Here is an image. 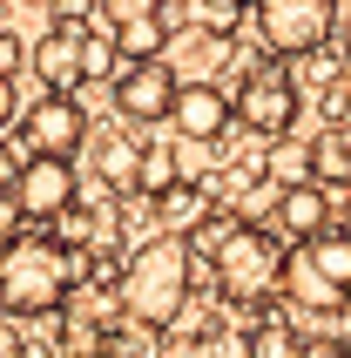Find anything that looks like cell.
<instances>
[{"mask_svg": "<svg viewBox=\"0 0 351 358\" xmlns=\"http://www.w3.org/2000/svg\"><path fill=\"white\" fill-rule=\"evenodd\" d=\"M189 284H196L189 237L156 230L115 264V318L136 324V331H162V324H176L189 311Z\"/></svg>", "mask_w": 351, "mask_h": 358, "instance_id": "6da1fadb", "label": "cell"}, {"mask_svg": "<svg viewBox=\"0 0 351 358\" xmlns=\"http://www.w3.org/2000/svg\"><path fill=\"white\" fill-rule=\"evenodd\" d=\"M81 284V257L55 230L20 223L14 237H0V311L7 318H55Z\"/></svg>", "mask_w": 351, "mask_h": 358, "instance_id": "7a4b0ae2", "label": "cell"}, {"mask_svg": "<svg viewBox=\"0 0 351 358\" xmlns=\"http://www.w3.org/2000/svg\"><path fill=\"white\" fill-rule=\"evenodd\" d=\"M210 278H216V298L230 304V311H243L236 324H250L271 311L277 284H284V243L264 230V223L236 217V230L210 250Z\"/></svg>", "mask_w": 351, "mask_h": 358, "instance_id": "3957f363", "label": "cell"}, {"mask_svg": "<svg viewBox=\"0 0 351 358\" xmlns=\"http://www.w3.org/2000/svg\"><path fill=\"white\" fill-rule=\"evenodd\" d=\"M277 298H291L297 311L331 318L351 304V230H317V237L284 250V284Z\"/></svg>", "mask_w": 351, "mask_h": 358, "instance_id": "277c9868", "label": "cell"}, {"mask_svg": "<svg viewBox=\"0 0 351 358\" xmlns=\"http://www.w3.org/2000/svg\"><path fill=\"white\" fill-rule=\"evenodd\" d=\"M236 122L250 129V136H291V122L297 108H304V88H297L291 75V61H250L243 68V81H236V95H230Z\"/></svg>", "mask_w": 351, "mask_h": 358, "instance_id": "5b68a950", "label": "cell"}, {"mask_svg": "<svg viewBox=\"0 0 351 358\" xmlns=\"http://www.w3.org/2000/svg\"><path fill=\"white\" fill-rule=\"evenodd\" d=\"M250 20H257V41H264L271 61H297L331 41L338 0H250Z\"/></svg>", "mask_w": 351, "mask_h": 358, "instance_id": "8992f818", "label": "cell"}, {"mask_svg": "<svg viewBox=\"0 0 351 358\" xmlns=\"http://www.w3.org/2000/svg\"><path fill=\"white\" fill-rule=\"evenodd\" d=\"M176 88H182V75H176L162 55L122 61L115 75H108V101H115L122 122H162V115L176 108Z\"/></svg>", "mask_w": 351, "mask_h": 358, "instance_id": "52a82bcc", "label": "cell"}, {"mask_svg": "<svg viewBox=\"0 0 351 358\" xmlns=\"http://www.w3.org/2000/svg\"><path fill=\"white\" fill-rule=\"evenodd\" d=\"M14 210H20V223H34V230H48L61 210H75V162L68 156H20Z\"/></svg>", "mask_w": 351, "mask_h": 358, "instance_id": "ba28073f", "label": "cell"}, {"mask_svg": "<svg viewBox=\"0 0 351 358\" xmlns=\"http://www.w3.org/2000/svg\"><path fill=\"white\" fill-rule=\"evenodd\" d=\"M88 136H95V129L81 115V101L55 95V88L41 101H27V115H20V156H75Z\"/></svg>", "mask_w": 351, "mask_h": 358, "instance_id": "9c48e42d", "label": "cell"}, {"mask_svg": "<svg viewBox=\"0 0 351 358\" xmlns=\"http://www.w3.org/2000/svg\"><path fill=\"white\" fill-rule=\"evenodd\" d=\"M169 122L182 129V142H216V136H230L236 108H230V95H223L216 81H182V88H176Z\"/></svg>", "mask_w": 351, "mask_h": 358, "instance_id": "30bf717a", "label": "cell"}, {"mask_svg": "<svg viewBox=\"0 0 351 358\" xmlns=\"http://www.w3.org/2000/svg\"><path fill=\"white\" fill-rule=\"evenodd\" d=\"M331 196H324V182H291V189H277V223H284V237L304 243L317 230H331Z\"/></svg>", "mask_w": 351, "mask_h": 358, "instance_id": "8fae6325", "label": "cell"}, {"mask_svg": "<svg viewBox=\"0 0 351 358\" xmlns=\"http://www.w3.org/2000/svg\"><path fill=\"white\" fill-rule=\"evenodd\" d=\"M34 75L41 88H55V95H75L81 88V34H61V27H48V34L34 41Z\"/></svg>", "mask_w": 351, "mask_h": 358, "instance_id": "7c38bea8", "label": "cell"}, {"mask_svg": "<svg viewBox=\"0 0 351 358\" xmlns=\"http://www.w3.org/2000/svg\"><path fill=\"white\" fill-rule=\"evenodd\" d=\"M136 156H142V142L136 136H95V176L115 189V196H136Z\"/></svg>", "mask_w": 351, "mask_h": 358, "instance_id": "4fadbf2b", "label": "cell"}, {"mask_svg": "<svg viewBox=\"0 0 351 358\" xmlns=\"http://www.w3.org/2000/svg\"><path fill=\"white\" fill-rule=\"evenodd\" d=\"M297 352H304L297 318H277V311L250 318V331H243V358H297Z\"/></svg>", "mask_w": 351, "mask_h": 358, "instance_id": "5bb4252c", "label": "cell"}, {"mask_svg": "<svg viewBox=\"0 0 351 358\" xmlns=\"http://www.w3.org/2000/svg\"><path fill=\"white\" fill-rule=\"evenodd\" d=\"M176 182H182V149L142 142V156H136V196H142V203H156L162 189H176Z\"/></svg>", "mask_w": 351, "mask_h": 358, "instance_id": "9a60e30c", "label": "cell"}, {"mask_svg": "<svg viewBox=\"0 0 351 358\" xmlns=\"http://www.w3.org/2000/svg\"><path fill=\"white\" fill-rule=\"evenodd\" d=\"M304 156H311V182H324V189H345L351 182V136L345 129H324Z\"/></svg>", "mask_w": 351, "mask_h": 358, "instance_id": "2e32d148", "label": "cell"}, {"mask_svg": "<svg viewBox=\"0 0 351 358\" xmlns=\"http://www.w3.org/2000/svg\"><path fill=\"white\" fill-rule=\"evenodd\" d=\"M108 41H115V55H122V61H149V55H162V48H169V20H162V14L122 20Z\"/></svg>", "mask_w": 351, "mask_h": 358, "instance_id": "e0dca14e", "label": "cell"}, {"mask_svg": "<svg viewBox=\"0 0 351 358\" xmlns=\"http://www.w3.org/2000/svg\"><path fill=\"white\" fill-rule=\"evenodd\" d=\"M149 210L162 217V230H176V237H182V230H189V223L210 210V189H196V182H176V189H162Z\"/></svg>", "mask_w": 351, "mask_h": 358, "instance_id": "ac0fdd59", "label": "cell"}, {"mask_svg": "<svg viewBox=\"0 0 351 358\" xmlns=\"http://www.w3.org/2000/svg\"><path fill=\"white\" fill-rule=\"evenodd\" d=\"M68 318H61V358H95L101 352V338H108V324L101 318H81L75 304H61Z\"/></svg>", "mask_w": 351, "mask_h": 358, "instance_id": "d6986e66", "label": "cell"}, {"mask_svg": "<svg viewBox=\"0 0 351 358\" xmlns=\"http://www.w3.org/2000/svg\"><path fill=\"white\" fill-rule=\"evenodd\" d=\"M264 182H277V189H291V182H311V156H304V149H291V142L277 136V149L264 156Z\"/></svg>", "mask_w": 351, "mask_h": 358, "instance_id": "ffe728a7", "label": "cell"}, {"mask_svg": "<svg viewBox=\"0 0 351 358\" xmlns=\"http://www.w3.org/2000/svg\"><path fill=\"white\" fill-rule=\"evenodd\" d=\"M115 68H122L115 41H95V34H81V81H108Z\"/></svg>", "mask_w": 351, "mask_h": 358, "instance_id": "44dd1931", "label": "cell"}, {"mask_svg": "<svg viewBox=\"0 0 351 358\" xmlns=\"http://www.w3.org/2000/svg\"><path fill=\"white\" fill-rule=\"evenodd\" d=\"M95 14L108 20V27H122V20H142V14H162V0H95Z\"/></svg>", "mask_w": 351, "mask_h": 358, "instance_id": "7402d4cb", "label": "cell"}, {"mask_svg": "<svg viewBox=\"0 0 351 358\" xmlns=\"http://www.w3.org/2000/svg\"><path fill=\"white\" fill-rule=\"evenodd\" d=\"M243 7H250V0H203V27H216V34H230L236 20H243Z\"/></svg>", "mask_w": 351, "mask_h": 358, "instance_id": "603a6c76", "label": "cell"}, {"mask_svg": "<svg viewBox=\"0 0 351 358\" xmlns=\"http://www.w3.org/2000/svg\"><path fill=\"white\" fill-rule=\"evenodd\" d=\"M0 358H27V338H20L14 318H0Z\"/></svg>", "mask_w": 351, "mask_h": 358, "instance_id": "cb8c5ba5", "label": "cell"}, {"mask_svg": "<svg viewBox=\"0 0 351 358\" xmlns=\"http://www.w3.org/2000/svg\"><path fill=\"white\" fill-rule=\"evenodd\" d=\"M297 358H351V345H345V338H311Z\"/></svg>", "mask_w": 351, "mask_h": 358, "instance_id": "d4e9b609", "label": "cell"}, {"mask_svg": "<svg viewBox=\"0 0 351 358\" xmlns=\"http://www.w3.org/2000/svg\"><path fill=\"white\" fill-rule=\"evenodd\" d=\"M14 230H20V210H14V189L0 182V237H14Z\"/></svg>", "mask_w": 351, "mask_h": 358, "instance_id": "484cf974", "label": "cell"}, {"mask_svg": "<svg viewBox=\"0 0 351 358\" xmlns=\"http://www.w3.org/2000/svg\"><path fill=\"white\" fill-rule=\"evenodd\" d=\"M20 61H27V48H20V41H14V34H0V75H14Z\"/></svg>", "mask_w": 351, "mask_h": 358, "instance_id": "4316f807", "label": "cell"}, {"mask_svg": "<svg viewBox=\"0 0 351 358\" xmlns=\"http://www.w3.org/2000/svg\"><path fill=\"white\" fill-rule=\"evenodd\" d=\"M14 176H20V149H14V142H0V182L14 189Z\"/></svg>", "mask_w": 351, "mask_h": 358, "instance_id": "83f0119b", "label": "cell"}, {"mask_svg": "<svg viewBox=\"0 0 351 358\" xmlns=\"http://www.w3.org/2000/svg\"><path fill=\"white\" fill-rule=\"evenodd\" d=\"M14 115H20V108H14V75H0V129H7Z\"/></svg>", "mask_w": 351, "mask_h": 358, "instance_id": "f1b7e54d", "label": "cell"}, {"mask_svg": "<svg viewBox=\"0 0 351 358\" xmlns=\"http://www.w3.org/2000/svg\"><path fill=\"white\" fill-rule=\"evenodd\" d=\"M338 68H345V75H351V34H345V48H338Z\"/></svg>", "mask_w": 351, "mask_h": 358, "instance_id": "f546056e", "label": "cell"}, {"mask_svg": "<svg viewBox=\"0 0 351 358\" xmlns=\"http://www.w3.org/2000/svg\"><path fill=\"white\" fill-rule=\"evenodd\" d=\"M345 230H351V210H345Z\"/></svg>", "mask_w": 351, "mask_h": 358, "instance_id": "4dcf8cb0", "label": "cell"}]
</instances>
